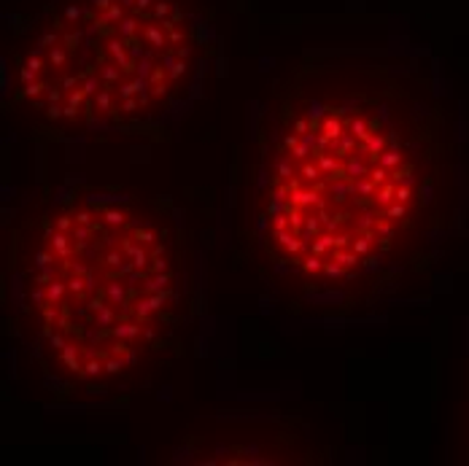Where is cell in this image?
Segmentation results:
<instances>
[{
	"instance_id": "6da1fadb",
	"label": "cell",
	"mask_w": 469,
	"mask_h": 466,
	"mask_svg": "<svg viewBox=\"0 0 469 466\" xmlns=\"http://www.w3.org/2000/svg\"><path fill=\"white\" fill-rule=\"evenodd\" d=\"M451 202L445 113L415 73L315 60L278 84L256 132L248 232L278 286L367 305L418 270Z\"/></svg>"
},
{
	"instance_id": "7a4b0ae2",
	"label": "cell",
	"mask_w": 469,
	"mask_h": 466,
	"mask_svg": "<svg viewBox=\"0 0 469 466\" xmlns=\"http://www.w3.org/2000/svg\"><path fill=\"white\" fill-rule=\"evenodd\" d=\"M22 321L46 372L81 388L138 375L184 318L176 232L116 192H79L35 218L16 256Z\"/></svg>"
},
{
	"instance_id": "3957f363",
	"label": "cell",
	"mask_w": 469,
	"mask_h": 466,
	"mask_svg": "<svg viewBox=\"0 0 469 466\" xmlns=\"http://www.w3.org/2000/svg\"><path fill=\"white\" fill-rule=\"evenodd\" d=\"M208 27L191 0H60L16 57L14 97L62 130H127L197 84Z\"/></svg>"
}]
</instances>
